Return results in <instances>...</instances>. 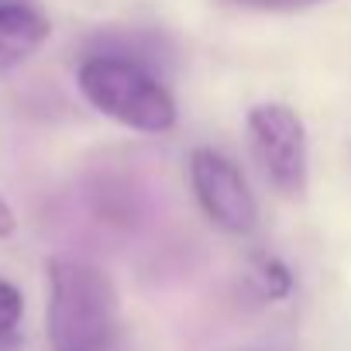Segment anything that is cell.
<instances>
[{"instance_id":"cell-4","label":"cell","mask_w":351,"mask_h":351,"mask_svg":"<svg viewBox=\"0 0 351 351\" xmlns=\"http://www.w3.org/2000/svg\"><path fill=\"white\" fill-rule=\"evenodd\" d=\"M190 183L193 193L204 207V214L228 234H252L258 224V204L245 183L238 165L214 152V148H197L190 155Z\"/></svg>"},{"instance_id":"cell-6","label":"cell","mask_w":351,"mask_h":351,"mask_svg":"<svg viewBox=\"0 0 351 351\" xmlns=\"http://www.w3.org/2000/svg\"><path fill=\"white\" fill-rule=\"evenodd\" d=\"M86 56H114V59H128V62H138L145 69L155 73V66H165L169 62V45L162 35L155 32H145V28H114V32H104L90 42Z\"/></svg>"},{"instance_id":"cell-9","label":"cell","mask_w":351,"mask_h":351,"mask_svg":"<svg viewBox=\"0 0 351 351\" xmlns=\"http://www.w3.org/2000/svg\"><path fill=\"white\" fill-rule=\"evenodd\" d=\"M228 4L252 8V11H279V14H289V11H306V8L327 4V0H228Z\"/></svg>"},{"instance_id":"cell-12","label":"cell","mask_w":351,"mask_h":351,"mask_svg":"<svg viewBox=\"0 0 351 351\" xmlns=\"http://www.w3.org/2000/svg\"><path fill=\"white\" fill-rule=\"evenodd\" d=\"M8 4H28V0H0V8H8Z\"/></svg>"},{"instance_id":"cell-2","label":"cell","mask_w":351,"mask_h":351,"mask_svg":"<svg viewBox=\"0 0 351 351\" xmlns=\"http://www.w3.org/2000/svg\"><path fill=\"white\" fill-rule=\"evenodd\" d=\"M76 83L83 97L117 124L145 134H162L176 124V100L165 83L128 59L114 56H83Z\"/></svg>"},{"instance_id":"cell-10","label":"cell","mask_w":351,"mask_h":351,"mask_svg":"<svg viewBox=\"0 0 351 351\" xmlns=\"http://www.w3.org/2000/svg\"><path fill=\"white\" fill-rule=\"evenodd\" d=\"M14 228H18V217H14V210H11V204L0 197V238H11L14 234Z\"/></svg>"},{"instance_id":"cell-8","label":"cell","mask_w":351,"mask_h":351,"mask_svg":"<svg viewBox=\"0 0 351 351\" xmlns=\"http://www.w3.org/2000/svg\"><path fill=\"white\" fill-rule=\"evenodd\" d=\"M25 317V296L14 282L0 279V337H18V324Z\"/></svg>"},{"instance_id":"cell-7","label":"cell","mask_w":351,"mask_h":351,"mask_svg":"<svg viewBox=\"0 0 351 351\" xmlns=\"http://www.w3.org/2000/svg\"><path fill=\"white\" fill-rule=\"evenodd\" d=\"M248 282L262 300H286L293 293V272L272 255H255L248 269Z\"/></svg>"},{"instance_id":"cell-11","label":"cell","mask_w":351,"mask_h":351,"mask_svg":"<svg viewBox=\"0 0 351 351\" xmlns=\"http://www.w3.org/2000/svg\"><path fill=\"white\" fill-rule=\"evenodd\" d=\"M0 351H21L18 337H0Z\"/></svg>"},{"instance_id":"cell-5","label":"cell","mask_w":351,"mask_h":351,"mask_svg":"<svg viewBox=\"0 0 351 351\" xmlns=\"http://www.w3.org/2000/svg\"><path fill=\"white\" fill-rule=\"evenodd\" d=\"M49 18L32 4H8L0 8V76L28 62L49 38Z\"/></svg>"},{"instance_id":"cell-3","label":"cell","mask_w":351,"mask_h":351,"mask_svg":"<svg viewBox=\"0 0 351 351\" xmlns=\"http://www.w3.org/2000/svg\"><path fill=\"white\" fill-rule=\"evenodd\" d=\"M248 134L265 180L282 197H300L306 190L310 155H306V131L296 110H289L286 104H258L248 110Z\"/></svg>"},{"instance_id":"cell-1","label":"cell","mask_w":351,"mask_h":351,"mask_svg":"<svg viewBox=\"0 0 351 351\" xmlns=\"http://www.w3.org/2000/svg\"><path fill=\"white\" fill-rule=\"evenodd\" d=\"M49 344L52 351H107L121 327L114 279L80 258H49Z\"/></svg>"}]
</instances>
